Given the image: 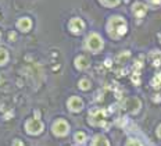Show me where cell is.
<instances>
[{"label": "cell", "instance_id": "obj_1", "mask_svg": "<svg viewBox=\"0 0 161 146\" xmlns=\"http://www.w3.org/2000/svg\"><path fill=\"white\" fill-rule=\"evenodd\" d=\"M108 34L113 38H121L126 34L128 31V25H126V21L122 18V17H118V15H114L111 17L110 21H108L107 25Z\"/></svg>", "mask_w": 161, "mask_h": 146}, {"label": "cell", "instance_id": "obj_22", "mask_svg": "<svg viewBox=\"0 0 161 146\" xmlns=\"http://www.w3.org/2000/svg\"><path fill=\"white\" fill-rule=\"evenodd\" d=\"M150 3H152V4H160L161 0H150Z\"/></svg>", "mask_w": 161, "mask_h": 146}, {"label": "cell", "instance_id": "obj_12", "mask_svg": "<svg viewBox=\"0 0 161 146\" xmlns=\"http://www.w3.org/2000/svg\"><path fill=\"white\" fill-rule=\"evenodd\" d=\"M92 146H110V143H108V140L106 139L103 135H97V137L93 139Z\"/></svg>", "mask_w": 161, "mask_h": 146}, {"label": "cell", "instance_id": "obj_6", "mask_svg": "<svg viewBox=\"0 0 161 146\" xmlns=\"http://www.w3.org/2000/svg\"><path fill=\"white\" fill-rule=\"evenodd\" d=\"M68 27H69V31H71V32L79 34V32H82V31L85 29V22L80 18H72L71 21H69Z\"/></svg>", "mask_w": 161, "mask_h": 146}, {"label": "cell", "instance_id": "obj_23", "mask_svg": "<svg viewBox=\"0 0 161 146\" xmlns=\"http://www.w3.org/2000/svg\"><path fill=\"white\" fill-rule=\"evenodd\" d=\"M157 135H158V137L161 138V125H160V127L157 128Z\"/></svg>", "mask_w": 161, "mask_h": 146}, {"label": "cell", "instance_id": "obj_8", "mask_svg": "<svg viewBox=\"0 0 161 146\" xmlns=\"http://www.w3.org/2000/svg\"><path fill=\"white\" fill-rule=\"evenodd\" d=\"M132 11H133L135 17L143 18L147 13V7H146V4H143V3H135L133 7H132Z\"/></svg>", "mask_w": 161, "mask_h": 146}, {"label": "cell", "instance_id": "obj_14", "mask_svg": "<svg viewBox=\"0 0 161 146\" xmlns=\"http://www.w3.org/2000/svg\"><path fill=\"white\" fill-rule=\"evenodd\" d=\"M7 60H9V53H7V50L0 47V66L6 64Z\"/></svg>", "mask_w": 161, "mask_h": 146}, {"label": "cell", "instance_id": "obj_18", "mask_svg": "<svg viewBox=\"0 0 161 146\" xmlns=\"http://www.w3.org/2000/svg\"><path fill=\"white\" fill-rule=\"evenodd\" d=\"M100 2L107 7H114V6H117V4L119 3V0H100Z\"/></svg>", "mask_w": 161, "mask_h": 146}, {"label": "cell", "instance_id": "obj_2", "mask_svg": "<svg viewBox=\"0 0 161 146\" xmlns=\"http://www.w3.org/2000/svg\"><path fill=\"white\" fill-rule=\"evenodd\" d=\"M106 111L102 109H95L89 114V122L92 125H107L106 124Z\"/></svg>", "mask_w": 161, "mask_h": 146}, {"label": "cell", "instance_id": "obj_17", "mask_svg": "<svg viewBox=\"0 0 161 146\" xmlns=\"http://www.w3.org/2000/svg\"><path fill=\"white\" fill-rule=\"evenodd\" d=\"M79 88L84 89V91H88L90 88V81L89 79H80L79 81Z\"/></svg>", "mask_w": 161, "mask_h": 146}, {"label": "cell", "instance_id": "obj_4", "mask_svg": "<svg viewBox=\"0 0 161 146\" xmlns=\"http://www.w3.org/2000/svg\"><path fill=\"white\" fill-rule=\"evenodd\" d=\"M86 46L92 52H99V50L103 47V39L99 36L97 34H90L89 36H88Z\"/></svg>", "mask_w": 161, "mask_h": 146}, {"label": "cell", "instance_id": "obj_3", "mask_svg": "<svg viewBox=\"0 0 161 146\" xmlns=\"http://www.w3.org/2000/svg\"><path fill=\"white\" fill-rule=\"evenodd\" d=\"M25 129H27V132L28 134H31V135L40 134V132L43 131V122L39 118L28 120L27 124H25Z\"/></svg>", "mask_w": 161, "mask_h": 146}, {"label": "cell", "instance_id": "obj_10", "mask_svg": "<svg viewBox=\"0 0 161 146\" xmlns=\"http://www.w3.org/2000/svg\"><path fill=\"white\" fill-rule=\"evenodd\" d=\"M75 67L78 70H85V68L89 67V58L85 57V56H79V57L75 58Z\"/></svg>", "mask_w": 161, "mask_h": 146}, {"label": "cell", "instance_id": "obj_24", "mask_svg": "<svg viewBox=\"0 0 161 146\" xmlns=\"http://www.w3.org/2000/svg\"><path fill=\"white\" fill-rule=\"evenodd\" d=\"M39 116H40V113H39V111H35V118H39Z\"/></svg>", "mask_w": 161, "mask_h": 146}, {"label": "cell", "instance_id": "obj_16", "mask_svg": "<svg viewBox=\"0 0 161 146\" xmlns=\"http://www.w3.org/2000/svg\"><path fill=\"white\" fill-rule=\"evenodd\" d=\"M75 140H77L78 143H84L85 140H86V134H85V132H77V134H75Z\"/></svg>", "mask_w": 161, "mask_h": 146}, {"label": "cell", "instance_id": "obj_13", "mask_svg": "<svg viewBox=\"0 0 161 146\" xmlns=\"http://www.w3.org/2000/svg\"><path fill=\"white\" fill-rule=\"evenodd\" d=\"M149 58L152 60L153 66H155V67L161 66V53H160V52H153V53H150Z\"/></svg>", "mask_w": 161, "mask_h": 146}, {"label": "cell", "instance_id": "obj_21", "mask_svg": "<svg viewBox=\"0 0 161 146\" xmlns=\"http://www.w3.org/2000/svg\"><path fill=\"white\" fill-rule=\"evenodd\" d=\"M15 38H17V35H15L14 32H10V34H9V39L11 40V42H13V40H15Z\"/></svg>", "mask_w": 161, "mask_h": 146}, {"label": "cell", "instance_id": "obj_9", "mask_svg": "<svg viewBox=\"0 0 161 146\" xmlns=\"http://www.w3.org/2000/svg\"><path fill=\"white\" fill-rule=\"evenodd\" d=\"M32 27V21H31L28 17H24V18H20L17 21V28L18 29H21L22 32H28Z\"/></svg>", "mask_w": 161, "mask_h": 146}, {"label": "cell", "instance_id": "obj_11", "mask_svg": "<svg viewBox=\"0 0 161 146\" xmlns=\"http://www.w3.org/2000/svg\"><path fill=\"white\" fill-rule=\"evenodd\" d=\"M140 107V100L139 99H129L125 103V109H128L131 113H136Z\"/></svg>", "mask_w": 161, "mask_h": 146}, {"label": "cell", "instance_id": "obj_20", "mask_svg": "<svg viewBox=\"0 0 161 146\" xmlns=\"http://www.w3.org/2000/svg\"><path fill=\"white\" fill-rule=\"evenodd\" d=\"M13 146H24V143H22L20 139H15L14 142H13Z\"/></svg>", "mask_w": 161, "mask_h": 146}, {"label": "cell", "instance_id": "obj_5", "mask_svg": "<svg viewBox=\"0 0 161 146\" xmlns=\"http://www.w3.org/2000/svg\"><path fill=\"white\" fill-rule=\"evenodd\" d=\"M68 129H69V125L67 124L64 120H57L53 124V132L57 137H64V135H67L68 134Z\"/></svg>", "mask_w": 161, "mask_h": 146}, {"label": "cell", "instance_id": "obj_19", "mask_svg": "<svg viewBox=\"0 0 161 146\" xmlns=\"http://www.w3.org/2000/svg\"><path fill=\"white\" fill-rule=\"evenodd\" d=\"M125 146H142V143H140L139 140H136V139H129Z\"/></svg>", "mask_w": 161, "mask_h": 146}, {"label": "cell", "instance_id": "obj_7", "mask_svg": "<svg viewBox=\"0 0 161 146\" xmlns=\"http://www.w3.org/2000/svg\"><path fill=\"white\" fill-rule=\"evenodd\" d=\"M82 107H84V102L80 100L79 97L72 96L68 100V109L71 110V111H80Z\"/></svg>", "mask_w": 161, "mask_h": 146}, {"label": "cell", "instance_id": "obj_15", "mask_svg": "<svg viewBox=\"0 0 161 146\" xmlns=\"http://www.w3.org/2000/svg\"><path fill=\"white\" fill-rule=\"evenodd\" d=\"M152 85L154 86V88H161V73L154 75V78L152 79Z\"/></svg>", "mask_w": 161, "mask_h": 146}]
</instances>
